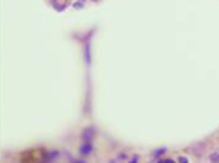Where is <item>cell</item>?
I'll return each instance as SVG.
<instances>
[{
    "label": "cell",
    "instance_id": "4",
    "mask_svg": "<svg viewBox=\"0 0 219 163\" xmlns=\"http://www.w3.org/2000/svg\"><path fill=\"white\" fill-rule=\"evenodd\" d=\"M164 151H165L164 149H161V150H156L155 153H153V155H155V156H159V155H162V153H164Z\"/></svg>",
    "mask_w": 219,
    "mask_h": 163
},
{
    "label": "cell",
    "instance_id": "6",
    "mask_svg": "<svg viewBox=\"0 0 219 163\" xmlns=\"http://www.w3.org/2000/svg\"><path fill=\"white\" fill-rule=\"evenodd\" d=\"M137 160H139V156H135V157L131 159V162H129V163H136V162H137Z\"/></svg>",
    "mask_w": 219,
    "mask_h": 163
},
{
    "label": "cell",
    "instance_id": "7",
    "mask_svg": "<svg viewBox=\"0 0 219 163\" xmlns=\"http://www.w3.org/2000/svg\"><path fill=\"white\" fill-rule=\"evenodd\" d=\"M180 163H189V160L185 159V157H180Z\"/></svg>",
    "mask_w": 219,
    "mask_h": 163
},
{
    "label": "cell",
    "instance_id": "3",
    "mask_svg": "<svg viewBox=\"0 0 219 163\" xmlns=\"http://www.w3.org/2000/svg\"><path fill=\"white\" fill-rule=\"evenodd\" d=\"M211 160H212V162H215V163H219V155H212Z\"/></svg>",
    "mask_w": 219,
    "mask_h": 163
},
{
    "label": "cell",
    "instance_id": "1",
    "mask_svg": "<svg viewBox=\"0 0 219 163\" xmlns=\"http://www.w3.org/2000/svg\"><path fill=\"white\" fill-rule=\"evenodd\" d=\"M93 134H95L93 128L92 127H89V128H86V130L83 131V134H82V140H83L85 143H89L93 138Z\"/></svg>",
    "mask_w": 219,
    "mask_h": 163
},
{
    "label": "cell",
    "instance_id": "8",
    "mask_svg": "<svg viewBox=\"0 0 219 163\" xmlns=\"http://www.w3.org/2000/svg\"><path fill=\"white\" fill-rule=\"evenodd\" d=\"M73 163H85V162H82V160H76V162H73Z\"/></svg>",
    "mask_w": 219,
    "mask_h": 163
},
{
    "label": "cell",
    "instance_id": "5",
    "mask_svg": "<svg viewBox=\"0 0 219 163\" xmlns=\"http://www.w3.org/2000/svg\"><path fill=\"white\" fill-rule=\"evenodd\" d=\"M158 163H175V162H174V160H159V162H158Z\"/></svg>",
    "mask_w": 219,
    "mask_h": 163
},
{
    "label": "cell",
    "instance_id": "2",
    "mask_svg": "<svg viewBox=\"0 0 219 163\" xmlns=\"http://www.w3.org/2000/svg\"><path fill=\"white\" fill-rule=\"evenodd\" d=\"M92 151V146L89 143H85L83 146L80 147V155H89Z\"/></svg>",
    "mask_w": 219,
    "mask_h": 163
}]
</instances>
